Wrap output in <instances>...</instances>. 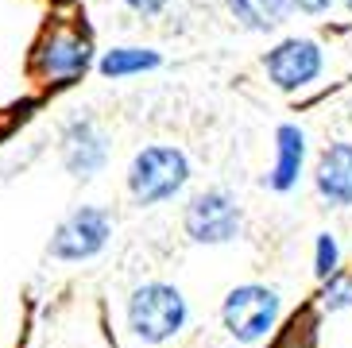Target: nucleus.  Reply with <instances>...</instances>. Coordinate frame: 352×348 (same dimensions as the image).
<instances>
[{
  "instance_id": "nucleus-16",
  "label": "nucleus",
  "mask_w": 352,
  "mask_h": 348,
  "mask_svg": "<svg viewBox=\"0 0 352 348\" xmlns=\"http://www.w3.org/2000/svg\"><path fill=\"white\" fill-rule=\"evenodd\" d=\"M120 4H124V8H132L135 16H159L170 0H120Z\"/></svg>"
},
{
  "instance_id": "nucleus-8",
  "label": "nucleus",
  "mask_w": 352,
  "mask_h": 348,
  "mask_svg": "<svg viewBox=\"0 0 352 348\" xmlns=\"http://www.w3.org/2000/svg\"><path fill=\"white\" fill-rule=\"evenodd\" d=\"M314 190L333 209H352V140H333L314 163Z\"/></svg>"
},
{
  "instance_id": "nucleus-12",
  "label": "nucleus",
  "mask_w": 352,
  "mask_h": 348,
  "mask_svg": "<svg viewBox=\"0 0 352 348\" xmlns=\"http://www.w3.org/2000/svg\"><path fill=\"white\" fill-rule=\"evenodd\" d=\"M159 51H151V47H113V51H104L101 62H97V70L104 74V78H132V74H147L159 66Z\"/></svg>"
},
{
  "instance_id": "nucleus-4",
  "label": "nucleus",
  "mask_w": 352,
  "mask_h": 348,
  "mask_svg": "<svg viewBox=\"0 0 352 348\" xmlns=\"http://www.w3.org/2000/svg\"><path fill=\"white\" fill-rule=\"evenodd\" d=\"M283 314V298L275 287H263V283H240L225 294L221 302V325L236 345H259L267 340L279 325Z\"/></svg>"
},
{
  "instance_id": "nucleus-14",
  "label": "nucleus",
  "mask_w": 352,
  "mask_h": 348,
  "mask_svg": "<svg viewBox=\"0 0 352 348\" xmlns=\"http://www.w3.org/2000/svg\"><path fill=\"white\" fill-rule=\"evenodd\" d=\"M333 271H341V244L333 232H318L314 236V275L329 279Z\"/></svg>"
},
{
  "instance_id": "nucleus-10",
  "label": "nucleus",
  "mask_w": 352,
  "mask_h": 348,
  "mask_svg": "<svg viewBox=\"0 0 352 348\" xmlns=\"http://www.w3.org/2000/svg\"><path fill=\"white\" fill-rule=\"evenodd\" d=\"M306 159H310V144H306V132L298 124H279L275 128V163L263 174V182L275 190V194H290L298 186L302 171H306Z\"/></svg>"
},
{
  "instance_id": "nucleus-17",
  "label": "nucleus",
  "mask_w": 352,
  "mask_h": 348,
  "mask_svg": "<svg viewBox=\"0 0 352 348\" xmlns=\"http://www.w3.org/2000/svg\"><path fill=\"white\" fill-rule=\"evenodd\" d=\"M344 8H349V12H352V0H344Z\"/></svg>"
},
{
  "instance_id": "nucleus-5",
  "label": "nucleus",
  "mask_w": 352,
  "mask_h": 348,
  "mask_svg": "<svg viewBox=\"0 0 352 348\" xmlns=\"http://www.w3.org/2000/svg\"><path fill=\"white\" fill-rule=\"evenodd\" d=\"M182 228L194 244L206 248H221L232 244L244 228V209L228 190L213 186V190H197L186 202V213H182Z\"/></svg>"
},
{
  "instance_id": "nucleus-9",
  "label": "nucleus",
  "mask_w": 352,
  "mask_h": 348,
  "mask_svg": "<svg viewBox=\"0 0 352 348\" xmlns=\"http://www.w3.org/2000/svg\"><path fill=\"white\" fill-rule=\"evenodd\" d=\"M109 159V140L89 116H78L63 128V163L74 178H94Z\"/></svg>"
},
{
  "instance_id": "nucleus-7",
  "label": "nucleus",
  "mask_w": 352,
  "mask_h": 348,
  "mask_svg": "<svg viewBox=\"0 0 352 348\" xmlns=\"http://www.w3.org/2000/svg\"><path fill=\"white\" fill-rule=\"evenodd\" d=\"M113 236V217L101 205H82L66 217L63 225L54 228L51 236V256L78 263V259H94Z\"/></svg>"
},
{
  "instance_id": "nucleus-2",
  "label": "nucleus",
  "mask_w": 352,
  "mask_h": 348,
  "mask_svg": "<svg viewBox=\"0 0 352 348\" xmlns=\"http://www.w3.org/2000/svg\"><path fill=\"white\" fill-rule=\"evenodd\" d=\"M190 306L170 283H144L128 298V329L140 345H166L186 329Z\"/></svg>"
},
{
  "instance_id": "nucleus-11",
  "label": "nucleus",
  "mask_w": 352,
  "mask_h": 348,
  "mask_svg": "<svg viewBox=\"0 0 352 348\" xmlns=\"http://www.w3.org/2000/svg\"><path fill=\"white\" fill-rule=\"evenodd\" d=\"M228 12H232V20L240 23L244 31H259V35H267V31H279L290 16V0H225Z\"/></svg>"
},
{
  "instance_id": "nucleus-13",
  "label": "nucleus",
  "mask_w": 352,
  "mask_h": 348,
  "mask_svg": "<svg viewBox=\"0 0 352 348\" xmlns=\"http://www.w3.org/2000/svg\"><path fill=\"white\" fill-rule=\"evenodd\" d=\"M321 309L325 314L352 309V271H333L329 279H321Z\"/></svg>"
},
{
  "instance_id": "nucleus-15",
  "label": "nucleus",
  "mask_w": 352,
  "mask_h": 348,
  "mask_svg": "<svg viewBox=\"0 0 352 348\" xmlns=\"http://www.w3.org/2000/svg\"><path fill=\"white\" fill-rule=\"evenodd\" d=\"M341 4V0H290V12H302V16H325Z\"/></svg>"
},
{
  "instance_id": "nucleus-1",
  "label": "nucleus",
  "mask_w": 352,
  "mask_h": 348,
  "mask_svg": "<svg viewBox=\"0 0 352 348\" xmlns=\"http://www.w3.org/2000/svg\"><path fill=\"white\" fill-rule=\"evenodd\" d=\"M190 182V159L182 147L151 144L128 163V194L135 205H163L178 197Z\"/></svg>"
},
{
  "instance_id": "nucleus-6",
  "label": "nucleus",
  "mask_w": 352,
  "mask_h": 348,
  "mask_svg": "<svg viewBox=\"0 0 352 348\" xmlns=\"http://www.w3.org/2000/svg\"><path fill=\"white\" fill-rule=\"evenodd\" d=\"M263 74L279 93H302L325 74V51L310 35H287L263 54Z\"/></svg>"
},
{
  "instance_id": "nucleus-3",
  "label": "nucleus",
  "mask_w": 352,
  "mask_h": 348,
  "mask_svg": "<svg viewBox=\"0 0 352 348\" xmlns=\"http://www.w3.org/2000/svg\"><path fill=\"white\" fill-rule=\"evenodd\" d=\"M94 62V43L74 23H54L39 35L32 51V78L43 85H70L78 82Z\"/></svg>"
}]
</instances>
